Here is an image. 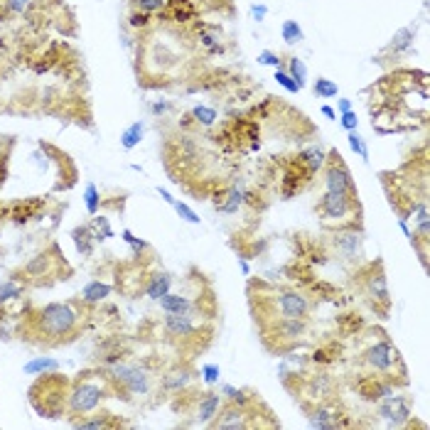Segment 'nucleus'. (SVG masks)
<instances>
[{"label":"nucleus","instance_id":"47","mask_svg":"<svg viewBox=\"0 0 430 430\" xmlns=\"http://www.w3.org/2000/svg\"><path fill=\"white\" fill-rule=\"evenodd\" d=\"M273 79H276V84H280V86H283L285 91H288V94H300V91H302V88L298 86V84H295V79L290 77V74L283 69V67H278V69H276V77H273Z\"/></svg>","mask_w":430,"mask_h":430},{"label":"nucleus","instance_id":"17","mask_svg":"<svg viewBox=\"0 0 430 430\" xmlns=\"http://www.w3.org/2000/svg\"><path fill=\"white\" fill-rule=\"evenodd\" d=\"M192 29H195L197 45H200L204 52H209V54L224 52V35H222V29H219L214 23L195 20V23H192Z\"/></svg>","mask_w":430,"mask_h":430},{"label":"nucleus","instance_id":"3","mask_svg":"<svg viewBox=\"0 0 430 430\" xmlns=\"http://www.w3.org/2000/svg\"><path fill=\"white\" fill-rule=\"evenodd\" d=\"M116 394L113 391V383L108 381V377L104 372H86L77 379V381L69 386V401H67V413L74 416V418H82L94 413L96 408L104 403L106 396Z\"/></svg>","mask_w":430,"mask_h":430},{"label":"nucleus","instance_id":"13","mask_svg":"<svg viewBox=\"0 0 430 430\" xmlns=\"http://www.w3.org/2000/svg\"><path fill=\"white\" fill-rule=\"evenodd\" d=\"M315 175L310 170H307L305 165H302L298 158H290L283 163V175H280V182H278V187H280V195H283V200H293V197H298L302 192V189L307 187V184L313 182Z\"/></svg>","mask_w":430,"mask_h":430},{"label":"nucleus","instance_id":"54","mask_svg":"<svg viewBox=\"0 0 430 430\" xmlns=\"http://www.w3.org/2000/svg\"><path fill=\"white\" fill-rule=\"evenodd\" d=\"M147 108H150V113H153V116L163 118L165 113L172 111V104H170V101H163V99H160V101H153V104H150Z\"/></svg>","mask_w":430,"mask_h":430},{"label":"nucleus","instance_id":"50","mask_svg":"<svg viewBox=\"0 0 430 430\" xmlns=\"http://www.w3.org/2000/svg\"><path fill=\"white\" fill-rule=\"evenodd\" d=\"M202 379H204V383H209V386H217L219 379H222V366L219 364H204L200 369Z\"/></svg>","mask_w":430,"mask_h":430},{"label":"nucleus","instance_id":"14","mask_svg":"<svg viewBox=\"0 0 430 430\" xmlns=\"http://www.w3.org/2000/svg\"><path fill=\"white\" fill-rule=\"evenodd\" d=\"M354 391L359 394V398L369 403H377L386 396L396 394V381H391L389 377H381V374H374V372H366L359 374V377L354 379Z\"/></svg>","mask_w":430,"mask_h":430},{"label":"nucleus","instance_id":"56","mask_svg":"<svg viewBox=\"0 0 430 430\" xmlns=\"http://www.w3.org/2000/svg\"><path fill=\"white\" fill-rule=\"evenodd\" d=\"M352 111V99H337V113Z\"/></svg>","mask_w":430,"mask_h":430},{"label":"nucleus","instance_id":"22","mask_svg":"<svg viewBox=\"0 0 430 430\" xmlns=\"http://www.w3.org/2000/svg\"><path fill=\"white\" fill-rule=\"evenodd\" d=\"M192 379H195V372H192V369H187V366H177V369H172V372L163 374L160 386H163V391H167V394H182V391L189 389Z\"/></svg>","mask_w":430,"mask_h":430},{"label":"nucleus","instance_id":"46","mask_svg":"<svg viewBox=\"0 0 430 430\" xmlns=\"http://www.w3.org/2000/svg\"><path fill=\"white\" fill-rule=\"evenodd\" d=\"M347 141H349V147H352L354 153L359 155V158L364 160V163H369V147H366L364 138L359 136V130H349Z\"/></svg>","mask_w":430,"mask_h":430},{"label":"nucleus","instance_id":"12","mask_svg":"<svg viewBox=\"0 0 430 430\" xmlns=\"http://www.w3.org/2000/svg\"><path fill=\"white\" fill-rule=\"evenodd\" d=\"M377 416L389 428H406V425H411L413 418L411 401L401 394H391L381 401H377Z\"/></svg>","mask_w":430,"mask_h":430},{"label":"nucleus","instance_id":"55","mask_svg":"<svg viewBox=\"0 0 430 430\" xmlns=\"http://www.w3.org/2000/svg\"><path fill=\"white\" fill-rule=\"evenodd\" d=\"M251 18H254L256 23H263V20L268 18V5H263V3H254V5H251Z\"/></svg>","mask_w":430,"mask_h":430},{"label":"nucleus","instance_id":"59","mask_svg":"<svg viewBox=\"0 0 430 430\" xmlns=\"http://www.w3.org/2000/svg\"><path fill=\"white\" fill-rule=\"evenodd\" d=\"M158 195H160V200H163V202H167V204H170V206L175 204V197H172L165 187H158Z\"/></svg>","mask_w":430,"mask_h":430},{"label":"nucleus","instance_id":"38","mask_svg":"<svg viewBox=\"0 0 430 430\" xmlns=\"http://www.w3.org/2000/svg\"><path fill=\"white\" fill-rule=\"evenodd\" d=\"M285 71L295 79V84H298L300 88L307 86V67L300 57H288V67H285Z\"/></svg>","mask_w":430,"mask_h":430},{"label":"nucleus","instance_id":"32","mask_svg":"<svg viewBox=\"0 0 430 430\" xmlns=\"http://www.w3.org/2000/svg\"><path fill=\"white\" fill-rule=\"evenodd\" d=\"M339 352H342L339 344L327 342V344H322V347H315L313 354L307 357V361H313V364H318V366H330L339 359Z\"/></svg>","mask_w":430,"mask_h":430},{"label":"nucleus","instance_id":"20","mask_svg":"<svg viewBox=\"0 0 430 430\" xmlns=\"http://www.w3.org/2000/svg\"><path fill=\"white\" fill-rule=\"evenodd\" d=\"M163 327H165V332L172 339H189L197 332V324L192 315H165Z\"/></svg>","mask_w":430,"mask_h":430},{"label":"nucleus","instance_id":"60","mask_svg":"<svg viewBox=\"0 0 430 430\" xmlns=\"http://www.w3.org/2000/svg\"><path fill=\"white\" fill-rule=\"evenodd\" d=\"M320 111H322V116H327V118H330V121H337V116H339V113H337L335 108L330 106V104H324V106L320 108Z\"/></svg>","mask_w":430,"mask_h":430},{"label":"nucleus","instance_id":"1","mask_svg":"<svg viewBox=\"0 0 430 430\" xmlns=\"http://www.w3.org/2000/svg\"><path fill=\"white\" fill-rule=\"evenodd\" d=\"M84 305V302H82ZM82 305L77 302H49L29 315V335H35V342L57 347L71 342L82 327Z\"/></svg>","mask_w":430,"mask_h":430},{"label":"nucleus","instance_id":"18","mask_svg":"<svg viewBox=\"0 0 430 430\" xmlns=\"http://www.w3.org/2000/svg\"><path fill=\"white\" fill-rule=\"evenodd\" d=\"M222 406H224L222 394H217V391H200V396H197V401H195L197 423L209 428V423L217 418V413L222 411Z\"/></svg>","mask_w":430,"mask_h":430},{"label":"nucleus","instance_id":"30","mask_svg":"<svg viewBox=\"0 0 430 430\" xmlns=\"http://www.w3.org/2000/svg\"><path fill=\"white\" fill-rule=\"evenodd\" d=\"M295 158L300 160L302 165H305L307 170L313 172V175H318V172H322L324 160H327V153H324V150L320 145H307L305 150H300V153L295 155Z\"/></svg>","mask_w":430,"mask_h":430},{"label":"nucleus","instance_id":"29","mask_svg":"<svg viewBox=\"0 0 430 430\" xmlns=\"http://www.w3.org/2000/svg\"><path fill=\"white\" fill-rule=\"evenodd\" d=\"M71 425L84 430H106V428H116L121 423L111 418V413H88V416H82V418H74Z\"/></svg>","mask_w":430,"mask_h":430},{"label":"nucleus","instance_id":"4","mask_svg":"<svg viewBox=\"0 0 430 430\" xmlns=\"http://www.w3.org/2000/svg\"><path fill=\"white\" fill-rule=\"evenodd\" d=\"M259 327L263 344L276 354H285L293 347H298L307 337V330H310L307 318H278L268 320Z\"/></svg>","mask_w":430,"mask_h":430},{"label":"nucleus","instance_id":"34","mask_svg":"<svg viewBox=\"0 0 430 430\" xmlns=\"http://www.w3.org/2000/svg\"><path fill=\"white\" fill-rule=\"evenodd\" d=\"M189 118H192V123L197 126H204V128H212V126L219 123V113L214 106H206V104H197L192 111H189Z\"/></svg>","mask_w":430,"mask_h":430},{"label":"nucleus","instance_id":"15","mask_svg":"<svg viewBox=\"0 0 430 430\" xmlns=\"http://www.w3.org/2000/svg\"><path fill=\"white\" fill-rule=\"evenodd\" d=\"M251 408V406H248ZM248 408L234 406V403H224L222 411L217 413V418L209 423V428H219V430H243V428H254L251 420H248Z\"/></svg>","mask_w":430,"mask_h":430},{"label":"nucleus","instance_id":"21","mask_svg":"<svg viewBox=\"0 0 430 430\" xmlns=\"http://www.w3.org/2000/svg\"><path fill=\"white\" fill-rule=\"evenodd\" d=\"M163 15H167V18L177 25H187V23H195L197 20L200 8H197L195 0H170L167 8L163 10Z\"/></svg>","mask_w":430,"mask_h":430},{"label":"nucleus","instance_id":"45","mask_svg":"<svg viewBox=\"0 0 430 430\" xmlns=\"http://www.w3.org/2000/svg\"><path fill=\"white\" fill-rule=\"evenodd\" d=\"M121 239H123V241L130 246V251H133V256H143V254H145V251H147V248H150V243H147V241H143V239H138V236L133 234V231H128V229H123V231H121Z\"/></svg>","mask_w":430,"mask_h":430},{"label":"nucleus","instance_id":"16","mask_svg":"<svg viewBox=\"0 0 430 430\" xmlns=\"http://www.w3.org/2000/svg\"><path fill=\"white\" fill-rule=\"evenodd\" d=\"M243 189L241 184H224L212 192V204L222 214H236L243 206Z\"/></svg>","mask_w":430,"mask_h":430},{"label":"nucleus","instance_id":"28","mask_svg":"<svg viewBox=\"0 0 430 430\" xmlns=\"http://www.w3.org/2000/svg\"><path fill=\"white\" fill-rule=\"evenodd\" d=\"M71 241H74V248H77V254L88 259V256H94V246H96V239H94V231L88 224H82L77 229H71Z\"/></svg>","mask_w":430,"mask_h":430},{"label":"nucleus","instance_id":"51","mask_svg":"<svg viewBox=\"0 0 430 430\" xmlns=\"http://www.w3.org/2000/svg\"><path fill=\"white\" fill-rule=\"evenodd\" d=\"M256 62L263 67H273V69L280 67V57H278V52H273V49H263V52L256 57Z\"/></svg>","mask_w":430,"mask_h":430},{"label":"nucleus","instance_id":"11","mask_svg":"<svg viewBox=\"0 0 430 430\" xmlns=\"http://www.w3.org/2000/svg\"><path fill=\"white\" fill-rule=\"evenodd\" d=\"M349 413L335 401H320L307 411V425L315 430H332V428H347L352 420L347 418Z\"/></svg>","mask_w":430,"mask_h":430},{"label":"nucleus","instance_id":"39","mask_svg":"<svg viewBox=\"0 0 430 430\" xmlns=\"http://www.w3.org/2000/svg\"><path fill=\"white\" fill-rule=\"evenodd\" d=\"M313 91L318 99H335V96H339V86H337V82H332V79H327V77L315 79Z\"/></svg>","mask_w":430,"mask_h":430},{"label":"nucleus","instance_id":"9","mask_svg":"<svg viewBox=\"0 0 430 430\" xmlns=\"http://www.w3.org/2000/svg\"><path fill=\"white\" fill-rule=\"evenodd\" d=\"M359 283L364 295L369 298L374 310H379L381 318H386L391 310V293H389V280H386V273H383V263H369L364 271L359 273Z\"/></svg>","mask_w":430,"mask_h":430},{"label":"nucleus","instance_id":"44","mask_svg":"<svg viewBox=\"0 0 430 430\" xmlns=\"http://www.w3.org/2000/svg\"><path fill=\"white\" fill-rule=\"evenodd\" d=\"M243 206H251L256 214H261L265 212L268 200H265L263 192H259V189H243Z\"/></svg>","mask_w":430,"mask_h":430},{"label":"nucleus","instance_id":"8","mask_svg":"<svg viewBox=\"0 0 430 430\" xmlns=\"http://www.w3.org/2000/svg\"><path fill=\"white\" fill-rule=\"evenodd\" d=\"M327 248L344 263H357L361 259V248H364V229L361 222H349L339 224L327 234Z\"/></svg>","mask_w":430,"mask_h":430},{"label":"nucleus","instance_id":"48","mask_svg":"<svg viewBox=\"0 0 430 430\" xmlns=\"http://www.w3.org/2000/svg\"><path fill=\"white\" fill-rule=\"evenodd\" d=\"M150 25H153V15H147V12H141V10H130L128 12V27L147 29Z\"/></svg>","mask_w":430,"mask_h":430},{"label":"nucleus","instance_id":"10","mask_svg":"<svg viewBox=\"0 0 430 430\" xmlns=\"http://www.w3.org/2000/svg\"><path fill=\"white\" fill-rule=\"evenodd\" d=\"M322 180H324V189H327V192H339V195L359 197L352 172H349V167L344 165V160L337 147L327 153V160H324V167H322Z\"/></svg>","mask_w":430,"mask_h":430},{"label":"nucleus","instance_id":"6","mask_svg":"<svg viewBox=\"0 0 430 430\" xmlns=\"http://www.w3.org/2000/svg\"><path fill=\"white\" fill-rule=\"evenodd\" d=\"M108 381L113 383V391H126L133 398H143L153 391V374L143 364H128V361H116L104 369Z\"/></svg>","mask_w":430,"mask_h":430},{"label":"nucleus","instance_id":"52","mask_svg":"<svg viewBox=\"0 0 430 430\" xmlns=\"http://www.w3.org/2000/svg\"><path fill=\"white\" fill-rule=\"evenodd\" d=\"M337 121H339V123H342V128L347 130H357L359 128V118H357V113L354 111H347V113H339V116H337Z\"/></svg>","mask_w":430,"mask_h":430},{"label":"nucleus","instance_id":"43","mask_svg":"<svg viewBox=\"0 0 430 430\" xmlns=\"http://www.w3.org/2000/svg\"><path fill=\"white\" fill-rule=\"evenodd\" d=\"M170 0H130V10H141L147 15H155V12H163L167 8Z\"/></svg>","mask_w":430,"mask_h":430},{"label":"nucleus","instance_id":"7","mask_svg":"<svg viewBox=\"0 0 430 430\" xmlns=\"http://www.w3.org/2000/svg\"><path fill=\"white\" fill-rule=\"evenodd\" d=\"M320 219L324 224H349V222H361V202L359 197L339 195V192H324L315 204Z\"/></svg>","mask_w":430,"mask_h":430},{"label":"nucleus","instance_id":"57","mask_svg":"<svg viewBox=\"0 0 430 430\" xmlns=\"http://www.w3.org/2000/svg\"><path fill=\"white\" fill-rule=\"evenodd\" d=\"M236 263H239V268H241L243 276H251V263H248V259H243V256H236Z\"/></svg>","mask_w":430,"mask_h":430},{"label":"nucleus","instance_id":"5","mask_svg":"<svg viewBox=\"0 0 430 430\" xmlns=\"http://www.w3.org/2000/svg\"><path fill=\"white\" fill-rule=\"evenodd\" d=\"M379 339H374L369 347H364L359 361L374 374H381V377H389L391 381H396V377L406 379V366L401 361V354L396 349V344L391 342L389 337L379 332Z\"/></svg>","mask_w":430,"mask_h":430},{"label":"nucleus","instance_id":"42","mask_svg":"<svg viewBox=\"0 0 430 430\" xmlns=\"http://www.w3.org/2000/svg\"><path fill=\"white\" fill-rule=\"evenodd\" d=\"M84 206H86V212L94 217V214H99L101 209V192L99 187H96L94 182H88L86 189H84Z\"/></svg>","mask_w":430,"mask_h":430},{"label":"nucleus","instance_id":"27","mask_svg":"<svg viewBox=\"0 0 430 430\" xmlns=\"http://www.w3.org/2000/svg\"><path fill=\"white\" fill-rule=\"evenodd\" d=\"M113 293L111 283H104V280H91L82 288V302L84 305H99V302L108 300Z\"/></svg>","mask_w":430,"mask_h":430},{"label":"nucleus","instance_id":"36","mask_svg":"<svg viewBox=\"0 0 430 430\" xmlns=\"http://www.w3.org/2000/svg\"><path fill=\"white\" fill-rule=\"evenodd\" d=\"M280 37H283L285 45H300L305 40V29L298 20H283L280 25Z\"/></svg>","mask_w":430,"mask_h":430},{"label":"nucleus","instance_id":"33","mask_svg":"<svg viewBox=\"0 0 430 430\" xmlns=\"http://www.w3.org/2000/svg\"><path fill=\"white\" fill-rule=\"evenodd\" d=\"M143 136H145V121H133V123L121 133V145H123V150L138 147L143 143Z\"/></svg>","mask_w":430,"mask_h":430},{"label":"nucleus","instance_id":"35","mask_svg":"<svg viewBox=\"0 0 430 430\" xmlns=\"http://www.w3.org/2000/svg\"><path fill=\"white\" fill-rule=\"evenodd\" d=\"M307 290L313 293V298H320V300H330V302H337L339 300V295H342V290L335 288L332 283H327V280H318L315 278L313 283L307 285Z\"/></svg>","mask_w":430,"mask_h":430},{"label":"nucleus","instance_id":"19","mask_svg":"<svg viewBox=\"0 0 430 430\" xmlns=\"http://www.w3.org/2000/svg\"><path fill=\"white\" fill-rule=\"evenodd\" d=\"M413 42H416V27H411V25H406V27H401L398 32H396L394 37H391V42L386 45V47L379 52L377 62L383 57H389V59H396V57H401V54H406L408 49L413 47Z\"/></svg>","mask_w":430,"mask_h":430},{"label":"nucleus","instance_id":"24","mask_svg":"<svg viewBox=\"0 0 430 430\" xmlns=\"http://www.w3.org/2000/svg\"><path fill=\"white\" fill-rule=\"evenodd\" d=\"M40 209H42V200L40 197H32V200L15 202V204L10 206V214H8V217H12L15 224H27L29 219L40 217Z\"/></svg>","mask_w":430,"mask_h":430},{"label":"nucleus","instance_id":"26","mask_svg":"<svg viewBox=\"0 0 430 430\" xmlns=\"http://www.w3.org/2000/svg\"><path fill=\"white\" fill-rule=\"evenodd\" d=\"M219 394H222L224 403H234V406H241V408L254 406V403L259 401V396H256L251 389H236V386H231V383H222Z\"/></svg>","mask_w":430,"mask_h":430},{"label":"nucleus","instance_id":"37","mask_svg":"<svg viewBox=\"0 0 430 430\" xmlns=\"http://www.w3.org/2000/svg\"><path fill=\"white\" fill-rule=\"evenodd\" d=\"M364 327V320L359 318L357 313H344L337 318V330H339V335H357V332Z\"/></svg>","mask_w":430,"mask_h":430},{"label":"nucleus","instance_id":"23","mask_svg":"<svg viewBox=\"0 0 430 430\" xmlns=\"http://www.w3.org/2000/svg\"><path fill=\"white\" fill-rule=\"evenodd\" d=\"M160 310L165 315H195L197 310V302L195 300H189L187 295H180V293H167L163 295L158 300Z\"/></svg>","mask_w":430,"mask_h":430},{"label":"nucleus","instance_id":"2","mask_svg":"<svg viewBox=\"0 0 430 430\" xmlns=\"http://www.w3.org/2000/svg\"><path fill=\"white\" fill-rule=\"evenodd\" d=\"M37 381L29 389V406L35 408L42 418H59L67 413V401H69V379L62 374L49 372L35 377Z\"/></svg>","mask_w":430,"mask_h":430},{"label":"nucleus","instance_id":"41","mask_svg":"<svg viewBox=\"0 0 430 430\" xmlns=\"http://www.w3.org/2000/svg\"><path fill=\"white\" fill-rule=\"evenodd\" d=\"M88 226H91V231H94L96 243L113 239V229H111V224H108L106 217H96V214H94V219H91V224H88Z\"/></svg>","mask_w":430,"mask_h":430},{"label":"nucleus","instance_id":"25","mask_svg":"<svg viewBox=\"0 0 430 430\" xmlns=\"http://www.w3.org/2000/svg\"><path fill=\"white\" fill-rule=\"evenodd\" d=\"M172 283H175V278H172V273L167 271H158L150 276V280L145 283V295L150 298V300L158 302L163 295H167L172 290Z\"/></svg>","mask_w":430,"mask_h":430},{"label":"nucleus","instance_id":"31","mask_svg":"<svg viewBox=\"0 0 430 430\" xmlns=\"http://www.w3.org/2000/svg\"><path fill=\"white\" fill-rule=\"evenodd\" d=\"M59 369H62V361L54 359V357H47V354H40V357L29 359L27 364L23 366V372L29 374V377H40V374L59 372Z\"/></svg>","mask_w":430,"mask_h":430},{"label":"nucleus","instance_id":"53","mask_svg":"<svg viewBox=\"0 0 430 430\" xmlns=\"http://www.w3.org/2000/svg\"><path fill=\"white\" fill-rule=\"evenodd\" d=\"M29 3L32 0H5V8L10 15H23V12H27Z\"/></svg>","mask_w":430,"mask_h":430},{"label":"nucleus","instance_id":"49","mask_svg":"<svg viewBox=\"0 0 430 430\" xmlns=\"http://www.w3.org/2000/svg\"><path fill=\"white\" fill-rule=\"evenodd\" d=\"M172 209L177 212V217L182 219V222H187V224H200L202 219L197 217V212L192 209L189 204H184V202H177L175 200V204H172Z\"/></svg>","mask_w":430,"mask_h":430},{"label":"nucleus","instance_id":"58","mask_svg":"<svg viewBox=\"0 0 430 430\" xmlns=\"http://www.w3.org/2000/svg\"><path fill=\"white\" fill-rule=\"evenodd\" d=\"M8 177V155H0V184L5 182Z\"/></svg>","mask_w":430,"mask_h":430},{"label":"nucleus","instance_id":"40","mask_svg":"<svg viewBox=\"0 0 430 430\" xmlns=\"http://www.w3.org/2000/svg\"><path fill=\"white\" fill-rule=\"evenodd\" d=\"M25 288L18 283V280H3L0 283V307L5 305V302H12L18 300V298H23Z\"/></svg>","mask_w":430,"mask_h":430}]
</instances>
